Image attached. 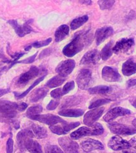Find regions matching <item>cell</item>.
I'll list each match as a JSON object with an SVG mask.
<instances>
[{
    "instance_id": "6da1fadb",
    "label": "cell",
    "mask_w": 136,
    "mask_h": 153,
    "mask_svg": "<svg viewBox=\"0 0 136 153\" xmlns=\"http://www.w3.org/2000/svg\"><path fill=\"white\" fill-rule=\"evenodd\" d=\"M90 40V36L87 33L77 35L69 44L64 47L63 54L69 57H73L82 51L85 45L89 44Z\"/></svg>"
},
{
    "instance_id": "7a4b0ae2",
    "label": "cell",
    "mask_w": 136,
    "mask_h": 153,
    "mask_svg": "<svg viewBox=\"0 0 136 153\" xmlns=\"http://www.w3.org/2000/svg\"><path fill=\"white\" fill-rule=\"evenodd\" d=\"M104 132V128L99 123H94L89 127L83 126L71 133V137L73 139L77 140L79 138L92 135H99Z\"/></svg>"
},
{
    "instance_id": "3957f363",
    "label": "cell",
    "mask_w": 136,
    "mask_h": 153,
    "mask_svg": "<svg viewBox=\"0 0 136 153\" xmlns=\"http://www.w3.org/2000/svg\"><path fill=\"white\" fill-rule=\"evenodd\" d=\"M18 104L7 100H0V121L10 120L17 115Z\"/></svg>"
},
{
    "instance_id": "277c9868",
    "label": "cell",
    "mask_w": 136,
    "mask_h": 153,
    "mask_svg": "<svg viewBox=\"0 0 136 153\" xmlns=\"http://www.w3.org/2000/svg\"><path fill=\"white\" fill-rule=\"evenodd\" d=\"M92 82V71L88 69H83L79 71L76 78V83L78 88L84 90L87 89Z\"/></svg>"
},
{
    "instance_id": "5b68a950",
    "label": "cell",
    "mask_w": 136,
    "mask_h": 153,
    "mask_svg": "<svg viewBox=\"0 0 136 153\" xmlns=\"http://www.w3.org/2000/svg\"><path fill=\"white\" fill-rule=\"evenodd\" d=\"M58 142L65 153H79L78 144L68 137H60Z\"/></svg>"
},
{
    "instance_id": "8992f818",
    "label": "cell",
    "mask_w": 136,
    "mask_h": 153,
    "mask_svg": "<svg viewBox=\"0 0 136 153\" xmlns=\"http://www.w3.org/2000/svg\"><path fill=\"white\" fill-rule=\"evenodd\" d=\"M31 119L46 124H48V125L50 126L55 125V124H57L59 123L62 124L67 123L61 117H59V116H55V115L53 114H40L33 117Z\"/></svg>"
},
{
    "instance_id": "52a82bcc",
    "label": "cell",
    "mask_w": 136,
    "mask_h": 153,
    "mask_svg": "<svg viewBox=\"0 0 136 153\" xmlns=\"http://www.w3.org/2000/svg\"><path fill=\"white\" fill-rule=\"evenodd\" d=\"M109 128L112 133L122 135H130L136 133V129L123 124L110 123Z\"/></svg>"
},
{
    "instance_id": "ba28073f",
    "label": "cell",
    "mask_w": 136,
    "mask_h": 153,
    "mask_svg": "<svg viewBox=\"0 0 136 153\" xmlns=\"http://www.w3.org/2000/svg\"><path fill=\"white\" fill-rule=\"evenodd\" d=\"M135 42L133 38H122L118 41L112 47V52L118 54L129 51L134 46Z\"/></svg>"
},
{
    "instance_id": "9c48e42d",
    "label": "cell",
    "mask_w": 136,
    "mask_h": 153,
    "mask_svg": "<svg viewBox=\"0 0 136 153\" xmlns=\"http://www.w3.org/2000/svg\"><path fill=\"white\" fill-rule=\"evenodd\" d=\"M104 107H98L93 108L91 111L87 112L83 118V123L88 126H91L95 122L99 119L104 112Z\"/></svg>"
},
{
    "instance_id": "30bf717a",
    "label": "cell",
    "mask_w": 136,
    "mask_h": 153,
    "mask_svg": "<svg viewBox=\"0 0 136 153\" xmlns=\"http://www.w3.org/2000/svg\"><path fill=\"white\" fill-rule=\"evenodd\" d=\"M107 146L114 151L128 149L132 147L130 142L126 141L119 136L112 137L109 140Z\"/></svg>"
},
{
    "instance_id": "8fae6325",
    "label": "cell",
    "mask_w": 136,
    "mask_h": 153,
    "mask_svg": "<svg viewBox=\"0 0 136 153\" xmlns=\"http://www.w3.org/2000/svg\"><path fill=\"white\" fill-rule=\"evenodd\" d=\"M75 67V62L73 59H67L62 61L57 66L55 69L59 76L65 77L68 76L70 74H71L73 70Z\"/></svg>"
},
{
    "instance_id": "7c38bea8",
    "label": "cell",
    "mask_w": 136,
    "mask_h": 153,
    "mask_svg": "<svg viewBox=\"0 0 136 153\" xmlns=\"http://www.w3.org/2000/svg\"><path fill=\"white\" fill-rule=\"evenodd\" d=\"M102 79L106 82H115L121 80V76L115 68L110 66H104L102 70Z\"/></svg>"
},
{
    "instance_id": "4fadbf2b",
    "label": "cell",
    "mask_w": 136,
    "mask_h": 153,
    "mask_svg": "<svg viewBox=\"0 0 136 153\" xmlns=\"http://www.w3.org/2000/svg\"><path fill=\"white\" fill-rule=\"evenodd\" d=\"M79 122H75L72 123H62L57 125V124H55V125L53 126H50V130L52 131L54 133L57 134V135H64V134L68 133L69 131L73 130L74 128H76L79 125Z\"/></svg>"
},
{
    "instance_id": "5bb4252c",
    "label": "cell",
    "mask_w": 136,
    "mask_h": 153,
    "mask_svg": "<svg viewBox=\"0 0 136 153\" xmlns=\"http://www.w3.org/2000/svg\"><path fill=\"white\" fill-rule=\"evenodd\" d=\"M130 114L131 111H129V110L118 107L114 108H112L110 111L107 112L104 116V117H103V119H104V121H105L106 122L111 123L118 117L124 116H126V115H129Z\"/></svg>"
},
{
    "instance_id": "9a60e30c",
    "label": "cell",
    "mask_w": 136,
    "mask_h": 153,
    "mask_svg": "<svg viewBox=\"0 0 136 153\" xmlns=\"http://www.w3.org/2000/svg\"><path fill=\"white\" fill-rule=\"evenodd\" d=\"M35 135L32 131L29 129H25L20 131L17 135V145L21 151L26 149V144L27 141L34 138Z\"/></svg>"
},
{
    "instance_id": "2e32d148",
    "label": "cell",
    "mask_w": 136,
    "mask_h": 153,
    "mask_svg": "<svg viewBox=\"0 0 136 153\" xmlns=\"http://www.w3.org/2000/svg\"><path fill=\"white\" fill-rule=\"evenodd\" d=\"M39 74L40 69L35 66H32L29 70L20 76L17 80V84L20 85H24L32 79L35 78Z\"/></svg>"
},
{
    "instance_id": "e0dca14e",
    "label": "cell",
    "mask_w": 136,
    "mask_h": 153,
    "mask_svg": "<svg viewBox=\"0 0 136 153\" xmlns=\"http://www.w3.org/2000/svg\"><path fill=\"white\" fill-rule=\"evenodd\" d=\"M29 22L30 21L27 22L23 25H18L16 20H10L8 22L13 27L15 33L18 36L20 37H23L32 31V27L29 25Z\"/></svg>"
},
{
    "instance_id": "ac0fdd59",
    "label": "cell",
    "mask_w": 136,
    "mask_h": 153,
    "mask_svg": "<svg viewBox=\"0 0 136 153\" xmlns=\"http://www.w3.org/2000/svg\"><path fill=\"white\" fill-rule=\"evenodd\" d=\"M101 58L99 52L96 49H93L87 52L81 59V65H95L99 62Z\"/></svg>"
},
{
    "instance_id": "d6986e66",
    "label": "cell",
    "mask_w": 136,
    "mask_h": 153,
    "mask_svg": "<svg viewBox=\"0 0 136 153\" xmlns=\"http://www.w3.org/2000/svg\"><path fill=\"white\" fill-rule=\"evenodd\" d=\"M112 33H113V29L110 26L103 27L102 28L98 29L95 34L96 44L97 45H100L107 38L111 36L112 35Z\"/></svg>"
},
{
    "instance_id": "ffe728a7",
    "label": "cell",
    "mask_w": 136,
    "mask_h": 153,
    "mask_svg": "<svg viewBox=\"0 0 136 153\" xmlns=\"http://www.w3.org/2000/svg\"><path fill=\"white\" fill-rule=\"evenodd\" d=\"M82 149L88 152L94 150H103L104 149V146L100 142L93 139H88L83 141L82 143Z\"/></svg>"
},
{
    "instance_id": "44dd1931",
    "label": "cell",
    "mask_w": 136,
    "mask_h": 153,
    "mask_svg": "<svg viewBox=\"0 0 136 153\" xmlns=\"http://www.w3.org/2000/svg\"><path fill=\"white\" fill-rule=\"evenodd\" d=\"M122 73L125 76H130L136 73V63L132 59H129L122 65Z\"/></svg>"
},
{
    "instance_id": "7402d4cb",
    "label": "cell",
    "mask_w": 136,
    "mask_h": 153,
    "mask_svg": "<svg viewBox=\"0 0 136 153\" xmlns=\"http://www.w3.org/2000/svg\"><path fill=\"white\" fill-rule=\"evenodd\" d=\"M69 33V27L68 26L63 25L59 26L55 33V40L56 42H59L67 37Z\"/></svg>"
},
{
    "instance_id": "603a6c76",
    "label": "cell",
    "mask_w": 136,
    "mask_h": 153,
    "mask_svg": "<svg viewBox=\"0 0 136 153\" xmlns=\"http://www.w3.org/2000/svg\"><path fill=\"white\" fill-rule=\"evenodd\" d=\"M49 92V89L46 88H41L36 89L35 91L32 93V94L30 96L29 100L32 102H37L39 101L41 99L43 98Z\"/></svg>"
},
{
    "instance_id": "cb8c5ba5",
    "label": "cell",
    "mask_w": 136,
    "mask_h": 153,
    "mask_svg": "<svg viewBox=\"0 0 136 153\" xmlns=\"http://www.w3.org/2000/svg\"><path fill=\"white\" fill-rule=\"evenodd\" d=\"M83 114L84 111L83 110L78 108L64 109L61 111L59 112V114L60 116L69 117H78L79 116H82Z\"/></svg>"
},
{
    "instance_id": "d4e9b609",
    "label": "cell",
    "mask_w": 136,
    "mask_h": 153,
    "mask_svg": "<svg viewBox=\"0 0 136 153\" xmlns=\"http://www.w3.org/2000/svg\"><path fill=\"white\" fill-rule=\"evenodd\" d=\"M26 149L30 153H43L41 146L40 143L32 138L27 141L26 144Z\"/></svg>"
},
{
    "instance_id": "484cf974",
    "label": "cell",
    "mask_w": 136,
    "mask_h": 153,
    "mask_svg": "<svg viewBox=\"0 0 136 153\" xmlns=\"http://www.w3.org/2000/svg\"><path fill=\"white\" fill-rule=\"evenodd\" d=\"M31 128L35 137L37 138H44L47 136V130L45 127L40 126L37 124H32Z\"/></svg>"
},
{
    "instance_id": "4316f807",
    "label": "cell",
    "mask_w": 136,
    "mask_h": 153,
    "mask_svg": "<svg viewBox=\"0 0 136 153\" xmlns=\"http://www.w3.org/2000/svg\"><path fill=\"white\" fill-rule=\"evenodd\" d=\"M112 47H113V42L111 41L103 47L101 52V57L103 61L108 59L112 54Z\"/></svg>"
},
{
    "instance_id": "83f0119b",
    "label": "cell",
    "mask_w": 136,
    "mask_h": 153,
    "mask_svg": "<svg viewBox=\"0 0 136 153\" xmlns=\"http://www.w3.org/2000/svg\"><path fill=\"white\" fill-rule=\"evenodd\" d=\"M65 80V78L62 77V76H60L59 75L55 76L46 82V86L50 88L59 87V86L61 85L64 83Z\"/></svg>"
},
{
    "instance_id": "f1b7e54d",
    "label": "cell",
    "mask_w": 136,
    "mask_h": 153,
    "mask_svg": "<svg viewBox=\"0 0 136 153\" xmlns=\"http://www.w3.org/2000/svg\"><path fill=\"white\" fill-rule=\"evenodd\" d=\"M44 79H45V76H41V77H40L39 79H37L36 81H35L34 83L32 84L29 88H28L26 91H25L24 92H23L22 93H17V92H14L13 93H14V95H15V98L17 100H21L22 98L25 97L28 93L31 92V91L32 89H33L35 87H36V86L37 84H38L40 82H41V81L43 80Z\"/></svg>"
},
{
    "instance_id": "f546056e",
    "label": "cell",
    "mask_w": 136,
    "mask_h": 153,
    "mask_svg": "<svg viewBox=\"0 0 136 153\" xmlns=\"http://www.w3.org/2000/svg\"><path fill=\"white\" fill-rule=\"evenodd\" d=\"M112 91V88L106 85H99L96 87L91 88L88 89V92L90 94H107Z\"/></svg>"
},
{
    "instance_id": "4dcf8cb0",
    "label": "cell",
    "mask_w": 136,
    "mask_h": 153,
    "mask_svg": "<svg viewBox=\"0 0 136 153\" xmlns=\"http://www.w3.org/2000/svg\"><path fill=\"white\" fill-rule=\"evenodd\" d=\"M42 111H43V107H42L41 105H37L28 108L26 111V115L27 117L32 119L33 117L40 115Z\"/></svg>"
},
{
    "instance_id": "1f68e13d",
    "label": "cell",
    "mask_w": 136,
    "mask_h": 153,
    "mask_svg": "<svg viewBox=\"0 0 136 153\" xmlns=\"http://www.w3.org/2000/svg\"><path fill=\"white\" fill-rule=\"evenodd\" d=\"M88 20V17L87 16H83L82 17H78L74 19V20L71 23V28L72 30H75L76 29L81 27L84 24L87 22Z\"/></svg>"
},
{
    "instance_id": "d6a6232c",
    "label": "cell",
    "mask_w": 136,
    "mask_h": 153,
    "mask_svg": "<svg viewBox=\"0 0 136 153\" xmlns=\"http://www.w3.org/2000/svg\"><path fill=\"white\" fill-rule=\"evenodd\" d=\"M111 102V100L109 99H100V100H97L96 101L93 102V103H92L90 106H89V108H98L103 105H105L108 103Z\"/></svg>"
},
{
    "instance_id": "836d02e7",
    "label": "cell",
    "mask_w": 136,
    "mask_h": 153,
    "mask_svg": "<svg viewBox=\"0 0 136 153\" xmlns=\"http://www.w3.org/2000/svg\"><path fill=\"white\" fill-rule=\"evenodd\" d=\"M45 153H64L62 150L55 145H47L45 148Z\"/></svg>"
},
{
    "instance_id": "e575fe53",
    "label": "cell",
    "mask_w": 136,
    "mask_h": 153,
    "mask_svg": "<svg viewBox=\"0 0 136 153\" xmlns=\"http://www.w3.org/2000/svg\"><path fill=\"white\" fill-rule=\"evenodd\" d=\"M115 3L113 0H109V1H99L98 4H99V7L101 10H106L111 8Z\"/></svg>"
},
{
    "instance_id": "d590c367",
    "label": "cell",
    "mask_w": 136,
    "mask_h": 153,
    "mask_svg": "<svg viewBox=\"0 0 136 153\" xmlns=\"http://www.w3.org/2000/svg\"><path fill=\"white\" fill-rule=\"evenodd\" d=\"M74 86H75V84H74V81H71V82H69L65 84L63 87V88L62 89L63 94L64 95L66 94L69 91H71V90H73L74 88Z\"/></svg>"
},
{
    "instance_id": "8d00e7d4",
    "label": "cell",
    "mask_w": 136,
    "mask_h": 153,
    "mask_svg": "<svg viewBox=\"0 0 136 153\" xmlns=\"http://www.w3.org/2000/svg\"><path fill=\"white\" fill-rule=\"evenodd\" d=\"M51 42V38H48V39H46V40H43V41L35 42V43H33V44H32V45L35 48H40V47H42L48 45L49 44H50Z\"/></svg>"
},
{
    "instance_id": "74e56055",
    "label": "cell",
    "mask_w": 136,
    "mask_h": 153,
    "mask_svg": "<svg viewBox=\"0 0 136 153\" xmlns=\"http://www.w3.org/2000/svg\"><path fill=\"white\" fill-rule=\"evenodd\" d=\"M50 95L51 97H53L55 99H59L60 97H62L64 95L63 93H62V89L60 88L54 89L51 92Z\"/></svg>"
},
{
    "instance_id": "f35d334b",
    "label": "cell",
    "mask_w": 136,
    "mask_h": 153,
    "mask_svg": "<svg viewBox=\"0 0 136 153\" xmlns=\"http://www.w3.org/2000/svg\"><path fill=\"white\" fill-rule=\"evenodd\" d=\"M59 105V102L57 100H51L49 102V103L46 106V109L49 110V111H54L56 108L58 107Z\"/></svg>"
},
{
    "instance_id": "ab89813d",
    "label": "cell",
    "mask_w": 136,
    "mask_h": 153,
    "mask_svg": "<svg viewBox=\"0 0 136 153\" xmlns=\"http://www.w3.org/2000/svg\"><path fill=\"white\" fill-rule=\"evenodd\" d=\"M13 140L12 137L9 138L7 142V153H13Z\"/></svg>"
},
{
    "instance_id": "60d3db41",
    "label": "cell",
    "mask_w": 136,
    "mask_h": 153,
    "mask_svg": "<svg viewBox=\"0 0 136 153\" xmlns=\"http://www.w3.org/2000/svg\"><path fill=\"white\" fill-rule=\"evenodd\" d=\"M37 52L36 54H35L33 56H32L29 57H28V58L26 59H24V60H22V61H17L15 64L17 63H24V64H29V63H31L33 62L36 58V56L37 55Z\"/></svg>"
},
{
    "instance_id": "b9f144b4",
    "label": "cell",
    "mask_w": 136,
    "mask_h": 153,
    "mask_svg": "<svg viewBox=\"0 0 136 153\" xmlns=\"http://www.w3.org/2000/svg\"><path fill=\"white\" fill-rule=\"evenodd\" d=\"M65 105H64L65 107H68V106H71V105H76L77 103H79L78 100H77L76 98H71L68 99L66 102H65Z\"/></svg>"
},
{
    "instance_id": "7bdbcfd3",
    "label": "cell",
    "mask_w": 136,
    "mask_h": 153,
    "mask_svg": "<svg viewBox=\"0 0 136 153\" xmlns=\"http://www.w3.org/2000/svg\"><path fill=\"white\" fill-rule=\"evenodd\" d=\"M27 107V104L26 103H21V104L18 105V107H17V111L19 112H23L25 110Z\"/></svg>"
},
{
    "instance_id": "ee69618b",
    "label": "cell",
    "mask_w": 136,
    "mask_h": 153,
    "mask_svg": "<svg viewBox=\"0 0 136 153\" xmlns=\"http://www.w3.org/2000/svg\"><path fill=\"white\" fill-rule=\"evenodd\" d=\"M126 85L129 88L130 87H132V86H134L136 85V79H130L127 81V83H126Z\"/></svg>"
},
{
    "instance_id": "f6af8a7d",
    "label": "cell",
    "mask_w": 136,
    "mask_h": 153,
    "mask_svg": "<svg viewBox=\"0 0 136 153\" xmlns=\"http://www.w3.org/2000/svg\"><path fill=\"white\" fill-rule=\"evenodd\" d=\"M10 89H9V88H8V89H0V97H2V96H3L4 94H7L8 93L10 92Z\"/></svg>"
},
{
    "instance_id": "bcb514c9",
    "label": "cell",
    "mask_w": 136,
    "mask_h": 153,
    "mask_svg": "<svg viewBox=\"0 0 136 153\" xmlns=\"http://www.w3.org/2000/svg\"><path fill=\"white\" fill-rule=\"evenodd\" d=\"M79 3H81L82 4H87V5H90V4H92V1H80Z\"/></svg>"
},
{
    "instance_id": "7dc6e473",
    "label": "cell",
    "mask_w": 136,
    "mask_h": 153,
    "mask_svg": "<svg viewBox=\"0 0 136 153\" xmlns=\"http://www.w3.org/2000/svg\"><path fill=\"white\" fill-rule=\"evenodd\" d=\"M131 103L133 105V106L136 108V98L134 99V100H132V102H131Z\"/></svg>"
},
{
    "instance_id": "c3c4849f",
    "label": "cell",
    "mask_w": 136,
    "mask_h": 153,
    "mask_svg": "<svg viewBox=\"0 0 136 153\" xmlns=\"http://www.w3.org/2000/svg\"><path fill=\"white\" fill-rule=\"evenodd\" d=\"M132 124L135 128H136V119H134V120L132 121Z\"/></svg>"
},
{
    "instance_id": "681fc988",
    "label": "cell",
    "mask_w": 136,
    "mask_h": 153,
    "mask_svg": "<svg viewBox=\"0 0 136 153\" xmlns=\"http://www.w3.org/2000/svg\"><path fill=\"white\" fill-rule=\"evenodd\" d=\"M31 49V45L27 46V47L25 48V51H29Z\"/></svg>"
},
{
    "instance_id": "f907efd6",
    "label": "cell",
    "mask_w": 136,
    "mask_h": 153,
    "mask_svg": "<svg viewBox=\"0 0 136 153\" xmlns=\"http://www.w3.org/2000/svg\"><path fill=\"white\" fill-rule=\"evenodd\" d=\"M17 153H22L21 152H17Z\"/></svg>"
}]
</instances>
